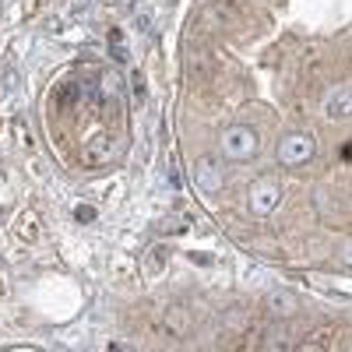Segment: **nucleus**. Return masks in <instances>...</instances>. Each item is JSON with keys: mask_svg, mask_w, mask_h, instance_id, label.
Returning <instances> with one entry per match:
<instances>
[{"mask_svg": "<svg viewBox=\"0 0 352 352\" xmlns=\"http://www.w3.org/2000/svg\"><path fill=\"white\" fill-rule=\"evenodd\" d=\"M314 159V138L310 134H289L278 141V162L285 169H300Z\"/></svg>", "mask_w": 352, "mask_h": 352, "instance_id": "obj_1", "label": "nucleus"}, {"mask_svg": "<svg viewBox=\"0 0 352 352\" xmlns=\"http://www.w3.org/2000/svg\"><path fill=\"white\" fill-rule=\"evenodd\" d=\"M222 155L226 159H254L257 155V134L250 131V127H243V124H236V127H229L226 134H222Z\"/></svg>", "mask_w": 352, "mask_h": 352, "instance_id": "obj_2", "label": "nucleus"}, {"mask_svg": "<svg viewBox=\"0 0 352 352\" xmlns=\"http://www.w3.org/2000/svg\"><path fill=\"white\" fill-rule=\"evenodd\" d=\"M278 201H282V187H278V180H272V176H261V180L250 187V208L257 215H268Z\"/></svg>", "mask_w": 352, "mask_h": 352, "instance_id": "obj_3", "label": "nucleus"}, {"mask_svg": "<svg viewBox=\"0 0 352 352\" xmlns=\"http://www.w3.org/2000/svg\"><path fill=\"white\" fill-rule=\"evenodd\" d=\"M194 180H197V187L204 194H219L226 187V173H222V166L215 159H201L197 169H194Z\"/></svg>", "mask_w": 352, "mask_h": 352, "instance_id": "obj_4", "label": "nucleus"}, {"mask_svg": "<svg viewBox=\"0 0 352 352\" xmlns=\"http://www.w3.org/2000/svg\"><path fill=\"white\" fill-rule=\"evenodd\" d=\"M324 113L331 116V120H345V116H349V88L345 85H338V88H331V92H328Z\"/></svg>", "mask_w": 352, "mask_h": 352, "instance_id": "obj_5", "label": "nucleus"}, {"mask_svg": "<svg viewBox=\"0 0 352 352\" xmlns=\"http://www.w3.org/2000/svg\"><path fill=\"white\" fill-rule=\"evenodd\" d=\"M109 159H113V141H109V138H96V141L85 148V162H88V166H106Z\"/></svg>", "mask_w": 352, "mask_h": 352, "instance_id": "obj_6", "label": "nucleus"}, {"mask_svg": "<svg viewBox=\"0 0 352 352\" xmlns=\"http://www.w3.org/2000/svg\"><path fill=\"white\" fill-rule=\"evenodd\" d=\"M162 331L173 335V338H180V335L187 331V314H184L180 307H166V310H162Z\"/></svg>", "mask_w": 352, "mask_h": 352, "instance_id": "obj_7", "label": "nucleus"}, {"mask_svg": "<svg viewBox=\"0 0 352 352\" xmlns=\"http://www.w3.org/2000/svg\"><path fill=\"white\" fill-rule=\"evenodd\" d=\"M109 46H113V53H116V60H120V64H127V60H131V56H127V46H124V36H120V32H113V36H109Z\"/></svg>", "mask_w": 352, "mask_h": 352, "instance_id": "obj_8", "label": "nucleus"}, {"mask_svg": "<svg viewBox=\"0 0 352 352\" xmlns=\"http://www.w3.org/2000/svg\"><path fill=\"white\" fill-rule=\"evenodd\" d=\"M78 219L88 222V219H96V212H92V208H78Z\"/></svg>", "mask_w": 352, "mask_h": 352, "instance_id": "obj_9", "label": "nucleus"}]
</instances>
